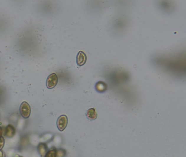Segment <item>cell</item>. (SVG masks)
Instances as JSON below:
<instances>
[{
	"instance_id": "6da1fadb",
	"label": "cell",
	"mask_w": 186,
	"mask_h": 157,
	"mask_svg": "<svg viewBox=\"0 0 186 157\" xmlns=\"http://www.w3.org/2000/svg\"><path fill=\"white\" fill-rule=\"evenodd\" d=\"M19 111L22 117L28 118L31 115V109L28 103H27L26 102H23L20 105Z\"/></svg>"
},
{
	"instance_id": "7a4b0ae2",
	"label": "cell",
	"mask_w": 186,
	"mask_h": 157,
	"mask_svg": "<svg viewBox=\"0 0 186 157\" xmlns=\"http://www.w3.org/2000/svg\"><path fill=\"white\" fill-rule=\"evenodd\" d=\"M68 125V117L66 115H63L58 118L57 121V127L58 129L62 132L65 130Z\"/></svg>"
},
{
	"instance_id": "3957f363",
	"label": "cell",
	"mask_w": 186,
	"mask_h": 157,
	"mask_svg": "<svg viewBox=\"0 0 186 157\" xmlns=\"http://www.w3.org/2000/svg\"><path fill=\"white\" fill-rule=\"evenodd\" d=\"M58 78L55 73H52L48 77L46 85L48 89H52L57 85Z\"/></svg>"
},
{
	"instance_id": "277c9868",
	"label": "cell",
	"mask_w": 186,
	"mask_h": 157,
	"mask_svg": "<svg viewBox=\"0 0 186 157\" xmlns=\"http://www.w3.org/2000/svg\"><path fill=\"white\" fill-rule=\"evenodd\" d=\"M87 56L85 53L80 51L76 56V63L79 66H82L86 63Z\"/></svg>"
},
{
	"instance_id": "5b68a950",
	"label": "cell",
	"mask_w": 186,
	"mask_h": 157,
	"mask_svg": "<svg viewBox=\"0 0 186 157\" xmlns=\"http://www.w3.org/2000/svg\"><path fill=\"white\" fill-rule=\"evenodd\" d=\"M37 150L40 157H45V156L46 155V154L48 151L47 144L45 143H40L37 147Z\"/></svg>"
},
{
	"instance_id": "8992f818",
	"label": "cell",
	"mask_w": 186,
	"mask_h": 157,
	"mask_svg": "<svg viewBox=\"0 0 186 157\" xmlns=\"http://www.w3.org/2000/svg\"><path fill=\"white\" fill-rule=\"evenodd\" d=\"M15 132H16V130H15V128L13 125H9L6 127L5 134L8 138H13L14 136Z\"/></svg>"
},
{
	"instance_id": "52a82bcc",
	"label": "cell",
	"mask_w": 186,
	"mask_h": 157,
	"mask_svg": "<svg viewBox=\"0 0 186 157\" xmlns=\"http://www.w3.org/2000/svg\"><path fill=\"white\" fill-rule=\"evenodd\" d=\"M86 117L90 120H94L97 117V114L94 108H91L87 111Z\"/></svg>"
},
{
	"instance_id": "ba28073f",
	"label": "cell",
	"mask_w": 186,
	"mask_h": 157,
	"mask_svg": "<svg viewBox=\"0 0 186 157\" xmlns=\"http://www.w3.org/2000/svg\"><path fill=\"white\" fill-rule=\"evenodd\" d=\"M95 87L98 92H104L105 91H107V86L105 82L99 81L96 84Z\"/></svg>"
},
{
	"instance_id": "9c48e42d",
	"label": "cell",
	"mask_w": 186,
	"mask_h": 157,
	"mask_svg": "<svg viewBox=\"0 0 186 157\" xmlns=\"http://www.w3.org/2000/svg\"><path fill=\"white\" fill-rule=\"evenodd\" d=\"M44 157H57V150L55 148H53L48 151Z\"/></svg>"
},
{
	"instance_id": "30bf717a",
	"label": "cell",
	"mask_w": 186,
	"mask_h": 157,
	"mask_svg": "<svg viewBox=\"0 0 186 157\" xmlns=\"http://www.w3.org/2000/svg\"><path fill=\"white\" fill-rule=\"evenodd\" d=\"M66 154V151L62 148L57 150V157H64Z\"/></svg>"
},
{
	"instance_id": "8fae6325",
	"label": "cell",
	"mask_w": 186,
	"mask_h": 157,
	"mask_svg": "<svg viewBox=\"0 0 186 157\" xmlns=\"http://www.w3.org/2000/svg\"><path fill=\"white\" fill-rule=\"evenodd\" d=\"M4 143L5 141H4V138L3 136H2L1 138H0V151L3 148L4 145Z\"/></svg>"
},
{
	"instance_id": "7c38bea8",
	"label": "cell",
	"mask_w": 186,
	"mask_h": 157,
	"mask_svg": "<svg viewBox=\"0 0 186 157\" xmlns=\"http://www.w3.org/2000/svg\"><path fill=\"white\" fill-rule=\"evenodd\" d=\"M0 157H6V154L2 150L0 151Z\"/></svg>"
},
{
	"instance_id": "4fadbf2b",
	"label": "cell",
	"mask_w": 186,
	"mask_h": 157,
	"mask_svg": "<svg viewBox=\"0 0 186 157\" xmlns=\"http://www.w3.org/2000/svg\"><path fill=\"white\" fill-rule=\"evenodd\" d=\"M2 134H3V130L2 128L0 127V138L2 136Z\"/></svg>"
},
{
	"instance_id": "5bb4252c",
	"label": "cell",
	"mask_w": 186,
	"mask_h": 157,
	"mask_svg": "<svg viewBox=\"0 0 186 157\" xmlns=\"http://www.w3.org/2000/svg\"><path fill=\"white\" fill-rule=\"evenodd\" d=\"M22 157V156H20V157Z\"/></svg>"
}]
</instances>
